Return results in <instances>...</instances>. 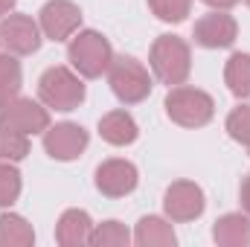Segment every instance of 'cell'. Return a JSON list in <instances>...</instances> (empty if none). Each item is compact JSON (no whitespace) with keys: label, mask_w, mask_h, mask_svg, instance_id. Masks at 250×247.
<instances>
[{"label":"cell","mask_w":250,"mask_h":247,"mask_svg":"<svg viewBox=\"0 0 250 247\" xmlns=\"http://www.w3.org/2000/svg\"><path fill=\"white\" fill-rule=\"evenodd\" d=\"M108 84L114 90V96L123 105H137L143 99H148L154 79L151 73L131 56H114V62L108 67Z\"/></svg>","instance_id":"5b68a950"},{"label":"cell","mask_w":250,"mask_h":247,"mask_svg":"<svg viewBox=\"0 0 250 247\" xmlns=\"http://www.w3.org/2000/svg\"><path fill=\"white\" fill-rule=\"evenodd\" d=\"M137 184H140V172L131 160L111 157V160H102L96 169V189L105 198H125L137 189Z\"/></svg>","instance_id":"7c38bea8"},{"label":"cell","mask_w":250,"mask_h":247,"mask_svg":"<svg viewBox=\"0 0 250 247\" xmlns=\"http://www.w3.org/2000/svg\"><path fill=\"white\" fill-rule=\"evenodd\" d=\"M201 3H207L209 9H224V12H227V9H233L236 3H242V0H201Z\"/></svg>","instance_id":"484cf974"},{"label":"cell","mask_w":250,"mask_h":247,"mask_svg":"<svg viewBox=\"0 0 250 247\" xmlns=\"http://www.w3.org/2000/svg\"><path fill=\"white\" fill-rule=\"evenodd\" d=\"M67 62L82 79H99L114 62L111 41L96 29H79L67 44Z\"/></svg>","instance_id":"7a4b0ae2"},{"label":"cell","mask_w":250,"mask_h":247,"mask_svg":"<svg viewBox=\"0 0 250 247\" xmlns=\"http://www.w3.org/2000/svg\"><path fill=\"white\" fill-rule=\"evenodd\" d=\"M134 236L128 233V227L120 221H102L93 227V236H90V245L93 247H125Z\"/></svg>","instance_id":"44dd1931"},{"label":"cell","mask_w":250,"mask_h":247,"mask_svg":"<svg viewBox=\"0 0 250 247\" xmlns=\"http://www.w3.org/2000/svg\"><path fill=\"white\" fill-rule=\"evenodd\" d=\"M0 125H9L23 134H44L50 128V111L44 102L15 96L12 102L0 105Z\"/></svg>","instance_id":"9c48e42d"},{"label":"cell","mask_w":250,"mask_h":247,"mask_svg":"<svg viewBox=\"0 0 250 247\" xmlns=\"http://www.w3.org/2000/svg\"><path fill=\"white\" fill-rule=\"evenodd\" d=\"M29 154V134L15 131L9 125H0V160L21 163Z\"/></svg>","instance_id":"ffe728a7"},{"label":"cell","mask_w":250,"mask_h":247,"mask_svg":"<svg viewBox=\"0 0 250 247\" xmlns=\"http://www.w3.org/2000/svg\"><path fill=\"white\" fill-rule=\"evenodd\" d=\"M239 201H242V209L250 215V175L242 178V189H239Z\"/></svg>","instance_id":"d4e9b609"},{"label":"cell","mask_w":250,"mask_h":247,"mask_svg":"<svg viewBox=\"0 0 250 247\" xmlns=\"http://www.w3.org/2000/svg\"><path fill=\"white\" fill-rule=\"evenodd\" d=\"M93 218L84 209H64L56 224V242L62 247H84L93 236Z\"/></svg>","instance_id":"4fadbf2b"},{"label":"cell","mask_w":250,"mask_h":247,"mask_svg":"<svg viewBox=\"0 0 250 247\" xmlns=\"http://www.w3.org/2000/svg\"><path fill=\"white\" fill-rule=\"evenodd\" d=\"M134 242L140 247H175L178 236H175V230L166 218L146 215V218H140V224L134 230Z\"/></svg>","instance_id":"2e32d148"},{"label":"cell","mask_w":250,"mask_h":247,"mask_svg":"<svg viewBox=\"0 0 250 247\" xmlns=\"http://www.w3.org/2000/svg\"><path fill=\"white\" fill-rule=\"evenodd\" d=\"M224 84L239 99L250 96V53H233L227 59V64H224Z\"/></svg>","instance_id":"ac0fdd59"},{"label":"cell","mask_w":250,"mask_h":247,"mask_svg":"<svg viewBox=\"0 0 250 247\" xmlns=\"http://www.w3.org/2000/svg\"><path fill=\"white\" fill-rule=\"evenodd\" d=\"M192 38L198 47L204 50H227L236 44L239 38V23L233 15H227L224 9H212L209 15L198 18L195 21V29H192Z\"/></svg>","instance_id":"ba28073f"},{"label":"cell","mask_w":250,"mask_h":247,"mask_svg":"<svg viewBox=\"0 0 250 247\" xmlns=\"http://www.w3.org/2000/svg\"><path fill=\"white\" fill-rule=\"evenodd\" d=\"M212 239L221 247H248L250 245V215L245 212H227L215 221Z\"/></svg>","instance_id":"9a60e30c"},{"label":"cell","mask_w":250,"mask_h":247,"mask_svg":"<svg viewBox=\"0 0 250 247\" xmlns=\"http://www.w3.org/2000/svg\"><path fill=\"white\" fill-rule=\"evenodd\" d=\"M87 143H90V134L79 123H59L44 131V151L59 163H70L82 157Z\"/></svg>","instance_id":"8fae6325"},{"label":"cell","mask_w":250,"mask_h":247,"mask_svg":"<svg viewBox=\"0 0 250 247\" xmlns=\"http://www.w3.org/2000/svg\"><path fill=\"white\" fill-rule=\"evenodd\" d=\"M166 114L169 120L181 128H204L215 117V102L207 90L189 87V84H175L166 93Z\"/></svg>","instance_id":"277c9868"},{"label":"cell","mask_w":250,"mask_h":247,"mask_svg":"<svg viewBox=\"0 0 250 247\" xmlns=\"http://www.w3.org/2000/svg\"><path fill=\"white\" fill-rule=\"evenodd\" d=\"M245 3H248V6H250V0H245Z\"/></svg>","instance_id":"83f0119b"},{"label":"cell","mask_w":250,"mask_h":247,"mask_svg":"<svg viewBox=\"0 0 250 247\" xmlns=\"http://www.w3.org/2000/svg\"><path fill=\"white\" fill-rule=\"evenodd\" d=\"M0 44H3V41H0Z\"/></svg>","instance_id":"f1b7e54d"},{"label":"cell","mask_w":250,"mask_h":247,"mask_svg":"<svg viewBox=\"0 0 250 247\" xmlns=\"http://www.w3.org/2000/svg\"><path fill=\"white\" fill-rule=\"evenodd\" d=\"M0 41L12 56H32L41 50L44 32H41L38 21H32L29 15L9 12L6 18H0Z\"/></svg>","instance_id":"8992f818"},{"label":"cell","mask_w":250,"mask_h":247,"mask_svg":"<svg viewBox=\"0 0 250 247\" xmlns=\"http://www.w3.org/2000/svg\"><path fill=\"white\" fill-rule=\"evenodd\" d=\"M35 230L23 215L3 212L0 215V247H32Z\"/></svg>","instance_id":"e0dca14e"},{"label":"cell","mask_w":250,"mask_h":247,"mask_svg":"<svg viewBox=\"0 0 250 247\" xmlns=\"http://www.w3.org/2000/svg\"><path fill=\"white\" fill-rule=\"evenodd\" d=\"M148 64H151V76L160 84H169V87L187 84L189 73H192V50L178 35H160L151 44Z\"/></svg>","instance_id":"6da1fadb"},{"label":"cell","mask_w":250,"mask_h":247,"mask_svg":"<svg viewBox=\"0 0 250 247\" xmlns=\"http://www.w3.org/2000/svg\"><path fill=\"white\" fill-rule=\"evenodd\" d=\"M21 84H23L21 62L12 53H3L0 56V105H6L15 96H21Z\"/></svg>","instance_id":"d6986e66"},{"label":"cell","mask_w":250,"mask_h":247,"mask_svg":"<svg viewBox=\"0 0 250 247\" xmlns=\"http://www.w3.org/2000/svg\"><path fill=\"white\" fill-rule=\"evenodd\" d=\"M148 9L163 23H184L192 12V0H148Z\"/></svg>","instance_id":"603a6c76"},{"label":"cell","mask_w":250,"mask_h":247,"mask_svg":"<svg viewBox=\"0 0 250 247\" xmlns=\"http://www.w3.org/2000/svg\"><path fill=\"white\" fill-rule=\"evenodd\" d=\"M99 137L111 145H131L140 137V125L128 111H111L99 120Z\"/></svg>","instance_id":"5bb4252c"},{"label":"cell","mask_w":250,"mask_h":247,"mask_svg":"<svg viewBox=\"0 0 250 247\" xmlns=\"http://www.w3.org/2000/svg\"><path fill=\"white\" fill-rule=\"evenodd\" d=\"M21 189H23V181L15 163L0 160V206H12L21 198Z\"/></svg>","instance_id":"7402d4cb"},{"label":"cell","mask_w":250,"mask_h":247,"mask_svg":"<svg viewBox=\"0 0 250 247\" xmlns=\"http://www.w3.org/2000/svg\"><path fill=\"white\" fill-rule=\"evenodd\" d=\"M204 206H207L204 189L198 184H192V181H175L163 195V212L175 224H187V221L201 218Z\"/></svg>","instance_id":"52a82bcc"},{"label":"cell","mask_w":250,"mask_h":247,"mask_svg":"<svg viewBox=\"0 0 250 247\" xmlns=\"http://www.w3.org/2000/svg\"><path fill=\"white\" fill-rule=\"evenodd\" d=\"M15 3H18V0H0V18H6V15L15 9Z\"/></svg>","instance_id":"4316f807"},{"label":"cell","mask_w":250,"mask_h":247,"mask_svg":"<svg viewBox=\"0 0 250 247\" xmlns=\"http://www.w3.org/2000/svg\"><path fill=\"white\" fill-rule=\"evenodd\" d=\"M227 134L239 143L250 148V105H239L227 114Z\"/></svg>","instance_id":"cb8c5ba5"},{"label":"cell","mask_w":250,"mask_h":247,"mask_svg":"<svg viewBox=\"0 0 250 247\" xmlns=\"http://www.w3.org/2000/svg\"><path fill=\"white\" fill-rule=\"evenodd\" d=\"M84 96H87L84 82L70 67H62V64L47 67L38 79V99L53 111H76L84 102Z\"/></svg>","instance_id":"3957f363"},{"label":"cell","mask_w":250,"mask_h":247,"mask_svg":"<svg viewBox=\"0 0 250 247\" xmlns=\"http://www.w3.org/2000/svg\"><path fill=\"white\" fill-rule=\"evenodd\" d=\"M38 26L50 41H70L82 26V9L73 0H50L38 15Z\"/></svg>","instance_id":"30bf717a"}]
</instances>
